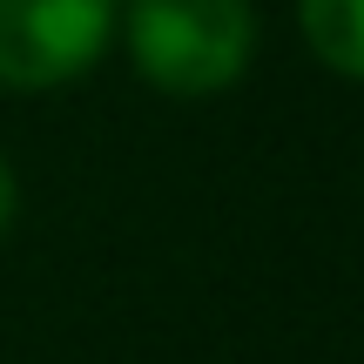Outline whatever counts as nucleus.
Here are the masks:
<instances>
[{"instance_id":"nucleus-2","label":"nucleus","mask_w":364,"mask_h":364,"mask_svg":"<svg viewBox=\"0 0 364 364\" xmlns=\"http://www.w3.org/2000/svg\"><path fill=\"white\" fill-rule=\"evenodd\" d=\"M122 0H0V88H68L108 54Z\"/></svg>"},{"instance_id":"nucleus-1","label":"nucleus","mask_w":364,"mask_h":364,"mask_svg":"<svg viewBox=\"0 0 364 364\" xmlns=\"http://www.w3.org/2000/svg\"><path fill=\"white\" fill-rule=\"evenodd\" d=\"M115 34L149 88L203 102L243 81L257 61V7L250 0H122Z\"/></svg>"},{"instance_id":"nucleus-3","label":"nucleus","mask_w":364,"mask_h":364,"mask_svg":"<svg viewBox=\"0 0 364 364\" xmlns=\"http://www.w3.org/2000/svg\"><path fill=\"white\" fill-rule=\"evenodd\" d=\"M311 54L344 81H364V0H297Z\"/></svg>"},{"instance_id":"nucleus-4","label":"nucleus","mask_w":364,"mask_h":364,"mask_svg":"<svg viewBox=\"0 0 364 364\" xmlns=\"http://www.w3.org/2000/svg\"><path fill=\"white\" fill-rule=\"evenodd\" d=\"M14 216H21V182H14V162L0 156V236L14 230Z\"/></svg>"}]
</instances>
